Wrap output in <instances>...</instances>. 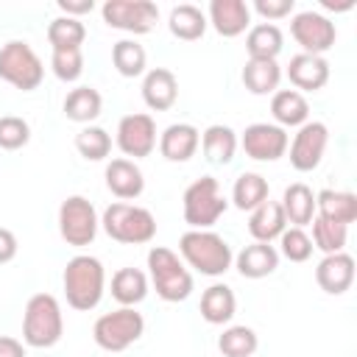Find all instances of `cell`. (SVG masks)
Wrapping results in <instances>:
<instances>
[{
    "instance_id": "cell-13",
    "label": "cell",
    "mask_w": 357,
    "mask_h": 357,
    "mask_svg": "<svg viewBox=\"0 0 357 357\" xmlns=\"http://www.w3.org/2000/svg\"><path fill=\"white\" fill-rule=\"evenodd\" d=\"M240 145H243L245 156H251L257 162H276V159H282L287 153L290 137L276 123H251L243 131Z\"/></svg>"
},
{
    "instance_id": "cell-28",
    "label": "cell",
    "mask_w": 357,
    "mask_h": 357,
    "mask_svg": "<svg viewBox=\"0 0 357 357\" xmlns=\"http://www.w3.org/2000/svg\"><path fill=\"white\" fill-rule=\"evenodd\" d=\"M237 298L229 284H209L201 296V318L206 324H229L234 318Z\"/></svg>"
},
{
    "instance_id": "cell-1",
    "label": "cell",
    "mask_w": 357,
    "mask_h": 357,
    "mask_svg": "<svg viewBox=\"0 0 357 357\" xmlns=\"http://www.w3.org/2000/svg\"><path fill=\"white\" fill-rule=\"evenodd\" d=\"M64 296L67 304L78 312H89L100 304L103 290H106V271L103 262L98 257L89 254H75L67 265H64Z\"/></svg>"
},
{
    "instance_id": "cell-43",
    "label": "cell",
    "mask_w": 357,
    "mask_h": 357,
    "mask_svg": "<svg viewBox=\"0 0 357 357\" xmlns=\"http://www.w3.org/2000/svg\"><path fill=\"white\" fill-rule=\"evenodd\" d=\"M17 248H20V243H17L14 231L0 226V265H3V262H11V259L17 257Z\"/></svg>"
},
{
    "instance_id": "cell-7",
    "label": "cell",
    "mask_w": 357,
    "mask_h": 357,
    "mask_svg": "<svg viewBox=\"0 0 357 357\" xmlns=\"http://www.w3.org/2000/svg\"><path fill=\"white\" fill-rule=\"evenodd\" d=\"M0 78L6 84H11L14 89L31 92L42 84L45 78V64L36 56V50L22 42V39H11L0 47Z\"/></svg>"
},
{
    "instance_id": "cell-12",
    "label": "cell",
    "mask_w": 357,
    "mask_h": 357,
    "mask_svg": "<svg viewBox=\"0 0 357 357\" xmlns=\"http://www.w3.org/2000/svg\"><path fill=\"white\" fill-rule=\"evenodd\" d=\"M326 142H329V128L321 120H307L304 126H298L293 142L287 145L290 148V165L298 173L315 170L321 165V159H324Z\"/></svg>"
},
{
    "instance_id": "cell-17",
    "label": "cell",
    "mask_w": 357,
    "mask_h": 357,
    "mask_svg": "<svg viewBox=\"0 0 357 357\" xmlns=\"http://www.w3.org/2000/svg\"><path fill=\"white\" fill-rule=\"evenodd\" d=\"M201 145V131L190 123H173L159 134V153L167 162H187Z\"/></svg>"
},
{
    "instance_id": "cell-14",
    "label": "cell",
    "mask_w": 357,
    "mask_h": 357,
    "mask_svg": "<svg viewBox=\"0 0 357 357\" xmlns=\"http://www.w3.org/2000/svg\"><path fill=\"white\" fill-rule=\"evenodd\" d=\"M117 148L134 159H142V156H151V151L156 148V123L151 114L145 112H134V114H126L120 123H117Z\"/></svg>"
},
{
    "instance_id": "cell-11",
    "label": "cell",
    "mask_w": 357,
    "mask_h": 357,
    "mask_svg": "<svg viewBox=\"0 0 357 357\" xmlns=\"http://www.w3.org/2000/svg\"><path fill=\"white\" fill-rule=\"evenodd\" d=\"M290 33L301 45V50L310 53V56H324L335 45V39H337L335 22L326 14H318V11L296 14L290 20Z\"/></svg>"
},
{
    "instance_id": "cell-6",
    "label": "cell",
    "mask_w": 357,
    "mask_h": 357,
    "mask_svg": "<svg viewBox=\"0 0 357 357\" xmlns=\"http://www.w3.org/2000/svg\"><path fill=\"white\" fill-rule=\"evenodd\" d=\"M229 201L220 192V184L215 176H201L195 178L181 198V212L190 229H209L218 223V218L226 212Z\"/></svg>"
},
{
    "instance_id": "cell-16",
    "label": "cell",
    "mask_w": 357,
    "mask_h": 357,
    "mask_svg": "<svg viewBox=\"0 0 357 357\" xmlns=\"http://www.w3.org/2000/svg\"><path fill=\"white\" fill-rule=\"evenodd\" d=\"M287 78L290 84L304 92H318L326 86L329 81V61L324 56H310V53H298L290 59L287 64Z\"/></svg>"
},
{
    "instance_id": "cell-20",
    "label": "cell",
    "mask_w": 357,
    "mask_h": 357,
    "mask_svg": "<svg viewBox=\"0 0 357 357\" xmlns=\"http://www.w3.org/2000/svg\"><path fill=\"white\" fill-rule=\"evenodd\" d=\"M178 98V81L170 70L153 67L142 78V100L153 112H167Z\"/></svg>"
},
{
    "instance_id": "cell-3",
    "label": "cell",
    "mask_w": 357,
    "mask_h": 357,
    "mask_svg": "<svg viewBox=\"0 0 357 357\" xmlns=\"http://www.w3.org/2000/svg\"><path fill=\"white\" fill-rule=\"evenodd\" d=\"M64 335L61 304L50 293H33L22 315V343L31 349H50Z\"/></svg>"
},
{
    "instance_id": "cell-38",
    "label": "cell",
    "mask_w": 357,
    "mask_h": 357,
    "mask_svg": "<svg viewBox=\"0 0 357 357\" xmlns=\"http://www.w3.org/2000/svg\"><path fill=\"white\" fill-rule=\"evenodd\" d=\"M75 151L86 159V162H100L109 156L112 151V137L109 131H103L100 126H86L75 134Z\"/></svg>"
},
{
    "instance_id": "cell-30",
    "label": "cell",
    "mask_w": 357,
    "mask_h": 357,
    "mask_svg": "<svg viewBox=\"0 0 357 357\" xmlns=\"http://www.w3.org/2000/svg\"><path fill=\"white\" fill-rule=\"evenodd\" d=\"M206 25H209V22H206V14H204L198 6H192V3L176 6V8L170 11V20H167L170 33H173L176 39H184V42L201 39L204 31H206Z\"/></svg>"
},
{
    "instance_id": "cell-39",
    "label": "cell",
    "mask_w": 357,
    "mask_h": 357,
    "mask_svg": "<svg viewBox=\"0 0 357 357\" xmlns=\"http://www.w3.org/2000/svg\"><path fill=\"white\" fill-rule=\"evenodd\" d=\"M50 67H53V75L64 84H73L81 78L84 73V53L81 47H61V50H53L50 56Z\"/></svg>"
},
{
    "instance_id": "cell-4",
    "label": "cell",
    "mask_w": 357,
    "mask_h": 357,
    "mask_svg": "<svg viewBox=\"0 0 357 357\" xmlns=\"http://www.w3.org/2000/svg\"><path fill=\"white\" fill-rule=\"evenodd\" d=\"M100 226L112 240L126 243V245H142L156 237V218L151 215V209L126 204V201L106 206Z\"/></svg>"
},
{
    "instance_id": "cell-18",
    "label": "cell",
    "mask_w": 357,
    "mask_h": 357,
    "mask_svg": "<svg viewBox=\"0 0 357 357\" xmlns=\"http://www.w3.org/2000/svg\"><path fill=\"white\" fill-rule=\"evenodd\" d=\"M106 187L114 198L120 201H134L142 195L145 190V178H142V170L137 167V162L131 159H112L106 165Z\"/></svg>"
},
{
    "instance_id": "cell-42",
    "label": "cell",
    "mask_w": 357,
    "mask_h": 357,
    "mask_svg": "<svg viewBox=\"0 0 357 357\" xmlns=\"http://www.w3.org/2000/svg\"><path fill=\"white\" fill-rule=\"evenodd\" d=\"M296 3L293 0H254V11L262 17V20H282L287 14H293Z\"/></svg>"
},
{
    "instance_id": "cell-33",
    "label": "cell",
    "mask_w": 357,
    "mask_h": 357,
    "mask_svg": "<svg viewBox=\"0 0 357 357\" xmlns=\"http://www.w3.org/2000/svg\"><path fill=\"white\" fill-rule=\"evenodd\" d=\"M103 109V98L92 86H75L64 98V114L73 123H92Z\"/></svg>"
},
{
    "instance_id": "cell-36",
    "label": "cell",
    "mask_w": 357,
    "mask_h": 357,
    "mask_svg": "<svg viewBox=\"0 0 357 357\" xmlns=\"http://www.w3.org/2000/svg\"><path fill=\"white\" fill-rule=\"evenodd\" d=\"M257 346H259L257 332L243 324L223 329V335L218 337V349L223 357H251L257 351Z\"/></svg>"
},
{
    "instance_id": "cell-21",
    "label": "cell",
    "mask_w": 357,
    "mask_h": 357,
    "mask_svg": "<svg viewBox=\"0 0 357 357\" xmlns=\"http://www.w3.org/2000/svg\"><path fill=\"white\" fill-rule=\"evenodd\" d=\"M234 265H237L240 276L262 279V276H271L279 268V251L271 243H251L234 257Z\"/></svg>"
},
{
    "instance_id": "cell-25",
    "label": "cell",
    "mask_w": 357,
    "mask_h": 357,
    "mask_svg": "<svg viewBox=\"0 0 357 357\" xmlns=\"http://www.w3.org/2000/svg\"><path fill=\"white\" fill-rule=\"evenodd\" d=\"M315 215L349 226L357 220V195L343 190H321L315 195Z\"/></svg>"
},
{
    "instance_id": "cell-35",
    "label": "cell",
    "mask_w": 357,
    "mask_h": 357,
    "mask_svg": "<svg viewBox=\"0 0 357 357\" xmlns=\"http://www.w3.org/2000/svg\"><path fill=\"white\" fill-rule=\"evenodd\" d=\"M346 237H349V226L335 223L329 218L315 215L312 218V248L324 251V254H337L346 248Z\"/></svg>"
},
{
    "instance_id": "cell-44",
    "label": "cell",
    "mask_w": 357,
    "mask_h": 357,
    "mask_svg": "<svg viewBox=\"0 0 357 357\" xmlns=\"http://www.w3.org/2000/svg\"><path fill=\"white\" fill-rule=\"evenodd\" d=\"M59 8L64 11V17H81V14H89L95 8V0H59Z\"/></svg>"
},
{
    "instance_id": "cell-31",
    "label": "cell",
    "mask_w": 357,
    "mask_h": 357,
    "mask_svg": "<svg viewBox=\"0 0 357 357\" xmlns=\"http://www.w3.org/2000/svg\"><path fill=\"white\" fill-rule=\"evenodd\" d=\"M271 198V187H268V178L259 176V173H240L234 178V187H231V204L243 212H251L257 209L262 201Z\"/></svg>"
},
{
    "instance_id": "cell-2",
    "label": "cell",
    "mask_w": 357,
    "mask_h": 357,
    "mask_svg": "<svg viewBox=\"0 0 357 357\" xmlns=\"http://www.w3.org/2000/svg\"><path fill=\"white\" fill-rule=\"evenodd\" d=\"M178 254L190 268H195L204 276H223L234 262L229 243L209 229L184 231L178 237Z\"/></svg>"
},
{
    "instance_id": "cell-19",
    "label": "cell",
    "mask_w": 357,
    "mask_h": 357,
    "mask_svg": "<svg viewBox=\"0 0 357 357\" xmlns=\"http://www.w3.org/2000/svg\"><path fill=\"white\" fill-rule=\"evenodd\" d=\"M206 22H212V28L220 36L231 39L251 25V8L245 6V0H212Z\"/></svg>"
},
{
    "instance_id": "cell-26",
    "label": "cell",
    "mask_w": 357,
    "mask_h": 357,
    "mask_svg": "<svg viewBox=\"0 0 357 357\" xmlns=\"http://www.w3.org/2000/svg\"><path fill=\"white\" fill-rule=\"evenodd\" d=\"M282 81V67L276 59H248L243 67V84L251 95H273Z\"/></svg>"
},
{
    "instance_id": "cell-41",
    "label": "cell",
    "mask_w": 357,
    "mask_h": 357,
    "mask_svg": "<svg viewBox=\"0 0 357 357\" xmlns=\"http://www.w3.org/2000/svg\"><path fill=\"white\" fill-rule=\"evenodd\" d=\"M31 139V126L17 117V114H6L0 117V148L3 151H20L22 145H28Z\"/></svg>"
},
{
    "instance_id": "cell-45",
    "label": "cell",
    "mask_w": 357,
    "mask_h": 357,
    "mask_svg": "<svg viewBox=\"0 0 357 357\" xmlns=\"http://www.w3.org/2000/svg\"><path fill=\"white\" fill-rule=\"evenodd\" d=\"M0 357H25V346L17 337L0 335Z\"/></svg>"
},
{
    "instance_id": "cell-23",
    "label": "cell",
    "mask_w": 357,
    "mask_h": 357,
    "mask_svg": "<svg viewBox=\"0 0 357 357\" xmlns=\"http://www.w3.org/2000/svg\"><path fill=\"white\" fill-rule=\"evenodd\" d=\"M279 206H282L287 223L304 229V226H310L312 218H315V192H312L304 181H296V184H290V187L284 190Z\"/></svg>"
},
{
    "instance_id": "cell-8",
    "label": "cell",
    "mask_w": 357,
    "mask_h": 357,
    "mask_svg": "<svg viewBox=\"0 0 357 357\" xmlns=\"http://www.w3.org/2000/svg\"><path fill=\"white\" fill-rule=\"evenodd\" d=\"M142 332H145V318L134 307L103 312L92 326V337L103 351H126L131 343L142 337Z\"/></svg>"
},
{
    "instance_id": "cell-40",
    "label": "cell",
    "mask_w": 357,
    "mask_h": 357,
    "mask_svg": "<svg viewBox=\"0 0 357 357\" xmlns=\"http://www.w3.org/2000/svg\"><path fill=\"white\" fill-rule=\"evenodd\" d=\"M279 248H282V257H287L290 262H307L312 257V240L298 226H290L279 234Z\"/></svg>"
},
{
    "instance_id": "cell-32",
    "label": "cell",
    "mask_w": 357,
    "mask_h": 357,
    "mask_svg": "<svg viewBox=\"0 0 357 357\" xmlns=\"http://www.w3.org/2000/svg\"><path fill=\"white\" fill-rule=\"evenodd\" d=\"M282 45H284V36H282L279 25L259 22V25H251L248 28L245 50H248L251 59H276L282 53Z\"/></svg>"
},
{
    "instance_id": "cell-29",
    "label": "cell",
    "mask_w": 357,
    "mask_h": 357,
    "mask_svg": "<svg viewBox=\"0 0 357 357\" xmlns=\"http://www.w3.org/2000/svg\"><path fill=\"white\" fill-rule=\"evenodd\" d=\"M148 296V273L139 268H120L112 276V298L123 307H134Z\"/></svg>"
},
{
    "instance_id": "cell-22",
    "label": "cell",
    "mask_w": 357,
    "mask_h": 357,
    "mask_svg": "<svg viewBox=\"0 0 357 357\" xmlns=\"http://www.w3.org/2000/svg\"><path fill=\"white\" fill-rule=\"evenodd\" d=\"M271 114L279 128H296L304 126L310 117V103L296 89H276L271 98Z\"/></svg>"
},
{
    "instance_id": "cell-24",
    "label": "cell",
    "mask_w": 357,
    "mask_h": 357,
    "mask_svg": "<svg viewBox=\"0 0 357 357\" xmlns=\"http://www.w3.org/2000/svg\"><path fill=\"white\" fill-rule=\"evenodd\" d=\"M284 229H287V220H284V212H282L279 201L268 198L257 209H251V215H248V231H251V237L257 243H271Z\"/></svg>"
},
{
    "instance_id": "cell-27",
    "label": "cell",
    "mask_w": 357,
    "mask_h": 357,
    "mask_svg": "<svg viewBox=\"0 0 357 357\" xmlns=\"http://www.w3.org/2000/svg\"><path fill=\"white\" fill-rule=\"evenodd\" d=\"M237 145H240V139H237L234 128L220 126V123L209 126V128L201 134L204 156H206V162H212V165H229V162L234 159V153H237Z\"/></svg>"
},
{
    "instance_id": "cell-9",
    "label": "cell",
    "mask_w": 357,
    "mask_h": 357,
    "mask_svg": "<svg viewBox=\"0 0 357 357\" xmlns=\"http://www.w3.org/2000/svg\"><path fill=\"white\" fill-rule=\"evenodd\" d=\"M98 212L92 206V201H86L84 195H70L61 201L59 206V234L67 245L73 248H84L95 240L98 234Z\"/></svg>"
},
{
    "instance_id": "cell-34",
    "label": "cell",
    "mask_w": 357,
    "mask_h": 357,
    "mask_svg": "<svg viewBox=\"0 0 357 357\" xmlns=\"http://www.w3.org/2000/svg\"><path fill=\"white\" fill-rule=\"evenodd\" d=\"M112 64L114 70L123 75V78H137L145 73V64H148V53L139 42L134 39H120L114 42L112 47Z\"/></svg>"
},
{
    "instance_id": "cell-5",
    "label": "cell",
    "mask_w": 357,
    "mask_h": 357,
    "mask_svg": "<svg viewBox=\"0 0 357 357\" xmlns=\"http://www.w3.org/2000/svg\"><path fill=\"white\" fill-rule=\"evenodd\" d=\"M148 282L162 301H184L192 293V273L184 268L176 251L153 245L148 251Z\"/></svg>"
},
{
    "instance_id": "cell-37",
    "label": "cell",
    "mask_w": 357,
    "mask_h": 357,
    "mask_svg": "<svg viewBox=\"0 0 357 357\" xmlns=\"http://www.w3.org/2000/svg\"><path fill=\"white\" fill-rule=\"evenodd\" d=\"M86 39V28L81 20L75 17H56L50 25H47V42L53 50H61V47H81Z\"/></svg>"
},
{
    "instance_id": "cell-15",
    "label": "cell",
    "mask_w": 357,
    "mask_h": 357,
    "mask_svg": "<svg viewBox=\"0 0 357 357\" xmlns=\"http://www.w3.org/2000/svg\"><path fill=\"white\" fill-rule=\"evenodd\" d=\"M315 282L324 293L340 296L351 287L354 282V259L346 251L337 254H324V259L315 265Z\"/></svg>"
},
{
    "instance_id": "cell-10",
    "label": "cell",
    "mask_w": 357,
    "mask_h": 357,
    "mask_svg": "<svg viewBox=\"0 0 357 357\" xmlns=\"http://www.w3.org/2000/svg\"><path fill=\"white\" fill-rule=\"evenodd\" d=\"M103 22L126 33H148L159 20V8L151 0H106L100 6Z\"/></svg>"
}]
</instances>
